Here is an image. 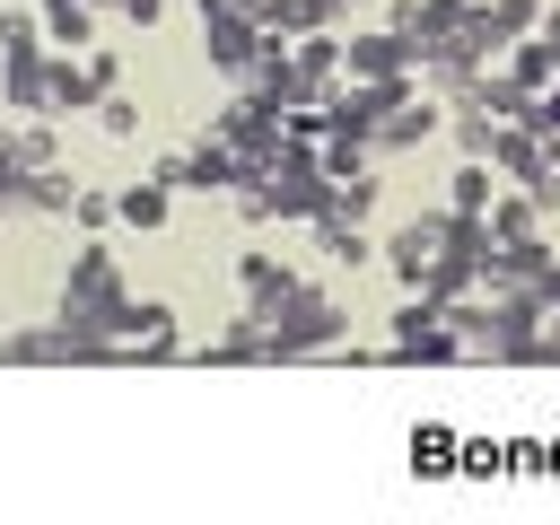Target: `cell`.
Wrapping results in <instances>:
<instances>
[{
  "mask_svg": "<svg viewBox=\"0 0 560 525\" xmlns=\"http://www.w3.org/2000/svg\"><path fill=\"white\" fill-rule=\"evenodd\" d=\"M0 149H18L26 166H61V149H52V131H44V122H9V140H0Z\"/></svg>",
  "mask_w": 560,
  "mask_h": 525,
  "instance_id": "19",
  "label": "cell"
},
{
  "mask_svg": "<svg viewBox=\"0 0 560 525\" xmlns=\"http://www.w3.org/2000/svg\"><path fill=\"white\" fill-rule=\"evenodd\" d=\"M499 131H508V122H499V114H481V105H464V114H455L464 158H499Z\"/></svg>",
  "mask_w": 560,
  "mask_h": 525,
  "instance_id": "17",
  "label": "cell"
},
{
  "mask_svg": "<svg viewBox=\"0 0 560 525\" xmlns=\"http://www.w3.org/2000/svg\"><path fill=\"white\" fill-rule=\"evenodd\" d=\"M70 219H79V228L96 236V228H105V219H122V210H114V192H96V184H79V201H70Z\"/></svg>",
  "mask_w": 560,
  "mask_h": 525,
  "instance_id": "22",
  "label": "cell"
},
{
  "mask_svg": "<svg viewBox=\"0 0 560 525\" xmlns=\"http://www.w3.org/2000/svg\"><path fill=\"white\" fill-rule=\"evenodd\" d=\"M236 289H245V315H280L289 298H298V271L289 262H271V254H236Z\"/></svg>",
  "mask_w": 560,
  "mask_h": 525,
  "instance_id": "6",
  "label": "cell"
},
{
  "mask_svg": "<svg viewBox=\"0 0 560 525\" xmlns=\"http://www.w3.org/2000/svg\"><path fill=\"white\" fill-rule=\"evenodd\" d=\"M490 201H499V166H490V158H464V166H455V192H446V210H472V219H481Z\"/></svg>",
  "mask_w": 560,
  "mask_h": 525,
  "instance_id": "12",
  "label": "cell"
},
{
  "mask_svg": "<svg viewBox=\"0 0 560 525\" xmlns=\"http://www.w3.org/2000/svg\"><path fill=\"white\" fill-rule=\"evenodd\" d=\"M341 9H368V0H315V18H324V26H332Z\"/></svg>",
  "mask_w": 560,
  "mask_h": 525,
  "instance_id": "24",
  "label": "cell"
},
{
  "mask_svg": "<svg viewBox=\"0 0 560 525\" xmlns=\"http://www.w3.org/2000/svg\"><path fill=\"white\" fill-rule=\"evenodd\" d=\"M262 44H271V26L262 18H245V9H201V52H210V70H228V79H254V61H262Z\"/></svg>",
  "mask_w": 560,
  "mask_h": 525,
  "instance_id": "3",
  "label": "cell"
},
{
  "mask_svg": "<svg viewBox=\"0 0 560 525\" xmlns=\"http://www.w3.org/2000/svg\"><path fill=\"white\" fill-rule=\"evenodd\" d=\"M0 140H9V105H0Z\"/></svg>",
  "mask_w": 560,
  "mask_h": 525,
  "instance_id": "26",
  "label": "cell"
},
{
  "mask_svg": "<svg viewBox=\"0 0 560 525\" xmlns=\"http://www.w3.org/2000/svg\"><path fill=\"white\" fill-rule=\"evenodd\" d=\"M96 96H105V88L88 79V61L61 52V61H52V114H79V105H96Z\"/></svg>",
  "mask_w": 560,
  "mask_h": 525,
  "instance_id": "14",
  "label": "cell"
},
{
  "mask_svg": "<svg viewBox=\"0 0 560 525\" xmlns=\"http://www.w3.org/2000/svg\"><path fill=\"white\" fill-rule=\"evenodd\" d=\"M0 359H9V368H35V359H70V332H61V324H26V332H9V341H0Z\"/></svg>",
  "mask_w": 560,
  "mask_h": 525,
  "instance_id": "13",
  "label": "cell"
},
{
  "mask_svg": "<svg viewBox=\"0 0 560 525\" xmlns=\"http://www.w3.org/2000/svg\"><path fill=\"white\" fill-rule=\"evenodd\" d=\"M96 122H105L114 140H131V131H140V105H131V96L114 88V96H96Z\"/></svg>",
  "mask_w": 560,
  "mask_h": 525,
  "instance_id": "21",
  "label": "cell"
},
{
  "mask_svg": "<svg viewBox=\"0 0 560 525\" xmlns=\"http://www.w3.org/2000/svg\"><path fill=\"white\" fill-rule=\"evenodd\" d=\"M9 52H44V18L35 9H0V61Z\"/></svg>",
  "mask_w": 560,
  "mask_h": 525,
  "instance_id": "18",
  "label": "cell"
},
{
  "mask_svg": "<svg viewBox=\"0 0 560 525\" xmlns=\"http://www.w3.org/2000/svg\"><path fill=\"white\" fill-rule=\"evenodd\" d=\"M472 18H481V35H490V44L508 52L516 35H534V26H542V0H481Z\"/></svg>",
  "mask_w": 560,
  "mask_h": 525,
  "instance_id": "10",
  "label": "cell"
},
{
  "mask_svg": "<svg viewBox=\"0 0 560 525\" xmlns=\"http://www.w3.org/2000/svg\"><path fill=\"white\" fill-rule=\"evenodd\" d=\"M35 18H44V35L61 52H88L96 44V0H35Z\"/></svg>",
  "mask_w": 560,
  "mask_h": 525,
  "instance_id": "7",
  "label": "cell"
},
{
  "mask_svg": "<svg viewBox=\"0 0 560 525\" xmlns=\"http://www.w3.org/2000/svg\"><path fill=\"white\" fill-rule=\"evenodd\" d=\"M315 245H324V262H350V271L376 254V245L359 236V219H350V210H324V219H315Z\"/></svg>",
  "mask_w": 560,
  "mask_h": 525,
  "instance_id": "11",
  "label": "cell"
},
{
  "mask_svg": "<svg viewBox=\"0 0 560 525\" xmlns=\"http://www.w3.org/2000/svg\"><path fill=\"white\" fill-rule=\"evenodd\" d=\"M446 236H455V210H420V219H402V228L385 236L394 280H402V289H420V280H429V262L446 254Z\"/></svg>",
  "mask_w": 560,
  "mask_h": 525,
  "instance_id": "4",
  "label": "cell"
},
{
  "mask_svg": "<svg viewBox=\"0 0 560 525\" xmlns=\"http://www.w3.org/2000/svg\"><path fill=\"white\" fill-rule=\"evenodd\" d=\"M508 79H516V88H551V79H560V44H551L542 26L516 35V44H508Z\"/></svg>",
  "mask_w": 560,
  "mask_h": 525,
  "instance_id": "8",
  "label": "cell"
},
{
  "mask_svg": "<svg viewBox=\"0 0 560 525\" xmlns=\"http://www.w3.org/2000/svg\"><path fill=\"white\" fill-rule=\"evenodd\" d=\"M534 228H542L534 192H516V201H490V245H516V236H534Z\"/></svg>",
  "mask_w": 560,
  "mask_h": 525,
  "instance_id": "16",
  "label": "cell"
},
{
  "mask_svg": "<svg viewBox=\"0 0 560 525\" xmlns=\"http://www.w3.org/2000/svg\"><path fill=\"white\" fill-rule=\"evenodd\" d=\"M525 131H534V140H560V79L525 96Z\"/></svg>",
  "mask_w": 560,
  "mask_h": 525,
  "instance_id": "20",
  "label": "cell"
},
{
  "mask_svg": "<svg viewBox=\"0 0 560 525\" xmlns=\"http://www.w3.org/2000/svg\"><path fill=\"white\" fill-rule=\"evenodd\" d=\"M341 52H350V79H411L420 70V44L411 35H341Z\"/></svg>",
  "mask_w": 560,
  "mask_h": 525,
  "instance_id": "5",
  "label": "cell"
},
{
  "mask_svg": "<svg viewBox=\"0 0 560 525\" xmlns=\"http://www.w3.org/2000/svg\"><path fill=\"white\" fill-rule=\"evenodd\" d=\"M306 350H350V315L298 280V298L271 315V359H306Z\"/></svg>",
  "mask_w": 560,
  "mask_h": 525,
  "instance_id": "2",
  "label": "cell"
},
{
  "mask_svg": "<svg viewBox=\"0 0 560 525\" xmlns=\"http://www.w3.org/2000/svg\"><path fill=\"white\" fill-rule=\"evenodd\" d=\"M114 9H122L131 26H158V9H166V0H114Z\"/></svg>",
  "mask_w": 560,
  "mask_h": 525,
  "instance_id": "23",
  "label": "cell"
},
{
  "mask_svg": "<svg viewBox=\"0 0 560 525\" xmlns=\"http://www.w3.org/2000/svg\"><path fill=\"white\" fill-rule=\"evenodd\" d=\"M542 35H551V44H560V9H542Z\"/></svg>",
  "mask_w": 560,
  "mask_h": 525,
  "instance_id": "25",
  "label": "cell"
},
{
  "mask_svg": "<svg viewBox=\"0 0 560 525\" xmlns=\"http://www.w3.org/2000/svg\"><path fill=\"white\" fill-rule=\"evenodd\" d=\"M429 131H438V105H429V96H402V105L376 122V149H420Z\"/></svg>",
  "mask_w": 560,
  "mask_h": 525,
  "instance_id": "9",
  "label": "cell"
},
{
  "mask_svg": "<svg viewBox=\"0 0 560 525\" xmlns=\"http://www.w3.org/2000/svg\"><path fill=\"white\" fill-rule=\"evenodd\" d=\"M114 210H122V228H158V219H166V184H158V175H149V184H122Z\"/></svg>",
  "mask_w": 560,
  "mask_h": 525,
  "instance_id": "15",
  "label": "cell"
},
{
  "mask_svg": "<svg viewBox=\"0 0 560 525\" xmlns=\"http://www.w3.org/2000/svg\"><path fill=\"white\" fill-rule=\"evenodd\" d=\"M131 289H122V271H114V254L105 245H79L70 254V280H61V324H88V332H131Z\"/></svg>",
  "mask_w": 560,
  "mask_h": 525,
  "instance_id": "1",
  "label": "cell"
}]
</instances>
